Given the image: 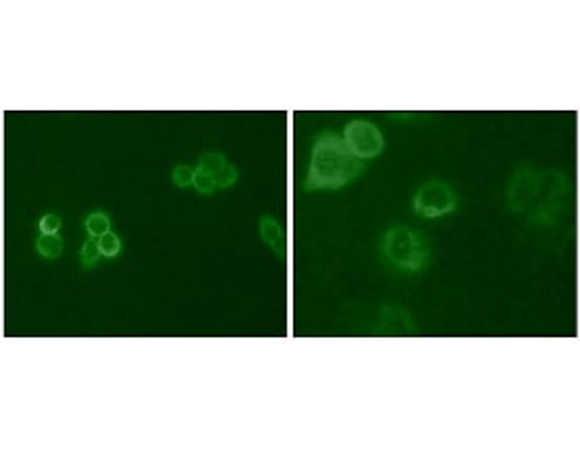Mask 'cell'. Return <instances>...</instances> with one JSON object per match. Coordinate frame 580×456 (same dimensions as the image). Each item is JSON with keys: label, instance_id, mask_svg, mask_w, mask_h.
<instances>
[{"label": "cell", "instance_id": "cell-1", "mask_svg": "<svg viewBox=\"0 0 580 456\" xmlns=\"http://www.w3.org/2000/svg\"><path fill=\"white\" fill-rule=\"evenodd\" d=\"M362 171L364 160L350 152L341 134L323 131L314 138L310 169L302 190H339L360 177Z\"/></svg>", "mask_w": 580, "mask_h": 456}, {"label": "cell", "instance_id": "cell-2", "mask_svg": "<svg viewBox=\"0 0 580 456\" xmlns=\"http://www.w3.org/2000/svg\"><path fill=\"white\" fill-rule=\"evenodd\" d=\"M381 248L385 261L406 273H416L431 263L429 242L406 226H391L387 229Z\"/></svg>", "mask_w": 580, "mask_h": 456}, {"label": "cell", "instance_id": "cell-3", "mask_svg": "<svg viewBox=\"0 0 580 456\" xmlns=\"http://www.w3.org/2000/svg\"><path fill=\"white\" fill-rule=\"evenodd\" d=\"M568 194H570V180L557 171L547 169L539 173L535 200L531 204V221L537 226H553L568 206Z\"/></svg>", "mask_w": 580, "mask_h": 456}, {"label": "cell", "instance_id": "cell-4", "mask_svg": "<svg viewBox=\"0 0 580 456\" xmlns=\"http://www.w3.org/2000/svg\"><path fill=\"white\" fill-rule=\"evenodd\" d=\"M460 206L458 194L451 190L443 180H429L425 182L412 202V211L416 217L422 219H437L443 215L454 213Z\"/></svg>", "mask_w": 580, "mask_h": 456}, {"label": "cell", "instance_id": "cell-5", "mask_svg": "<svg viewBox=\"0 0 580 456\" xmlns=\"http://www.w3.org/2000/svg\"><path fill=\"white\" fill-rule=\"evenodd\" d=\"M341 138L345 142V146L350 148V152L362 160H370L374 156H379L383 152V134L381 129L366 121V119H354L350 121L343 131H341Z\"/></svg>", "mask_w": 580, "mask_h": 456}, {"label": "cell", "instance_id": "cell-6", "mask_svg": "<svg viewBox=\"0 0 580 456\" xmlns=\"http://www.w3.org/2000/svg\"><path fill=\"white\" fill-rule=\"evenodd\" d=\"M537 180H539V173L528 163H522L516 169L506 194V204L511 213H526L531 209L535 200V192H537Z\"/></svg>", "mask_w": 580, "mask_h": 456}, {"label": "cell", "instance_id": "cell-7", "mask_svg": "<svg viewBox=\"0 0 580 456\" xmlns=\"http://www.w3.org/2000/svg\"><path fill=\"white\" fill-rule=\"evenodd\" d=\"M414 332L412 317L398 306H383L381 319L377 325V334L381 336H406Z\"/></svg>", "mask_w": 580, "mask_h": 456}, {"label": "cell", "instance_id": "cell-8", "mask_svg": "<svg viewBox=\"0 0 580 456\" xmlns=\"http://www.w3.org/2000/svg\"><path fill=\"white\" fill-rule=\"evenodd\" d=\"M258 231H260V238L264 240V244L271 246V250L277 255L279 261H283L285 259V231L281 228V223L271 215H262L258 221Z\"/></svg>", "mask_w": 580, "mask_h": 456}, {"label": "cell", "instance_id": "cell-9", "mask_svg": "<svg viewBox=\"0 0 580 456\" xmlns=\"http://www.w3.org/2000/svg\"><path fill=\"white\" fill-rule=\"evenodd\" d=\"M65 242L59 233H40L36 240V250L42 259L54 261L63 255Z\"/></svg>", "mask_w": 580, "mask_h": 456}, {"label": "cell", "instance_id": "cell-10", "mask_svg": "<svg viewBox=\"0 0 580 456\" xmlns=\"http://www.w3.org/2000/svg\"><path fill=\"white\" fill-rule=\"evenodd\" d=\"M83 228L88 231V235L100 238V235H105L107 231H110V217L107 213H102V211H94V213H90V215L85 217Z\"/></svg>", "mask_w": 580, "mask_h": 456}, {"label": "cell", "instance_id": "cell-11", "mask_svg": "<svg viewBox=\"0 0 580 456\" xmlns=\"http://www.w3.org/2000/svg\"><path fill=\"white\" fill-rule=\"evenodd\" d=\"M102 252H100V244H98V238H92L88 235L83 246H81V252H79V261H81V267L83 269H94L98 265Z\"/></svg>", "mask_w": 580, "mask_h": 456}, {"label": "cell", "instance_id": "cell-12", "mask_svg": "<svg viewBox=\"0 0 580 456\" xmlns=\"http://www.w3.org/2000/svg\"><path fill=\"white\" fill-rule=\"evenodd\" d=\"M191 186L196 188L198 194H202V196H213L215 190H217L215 177H213L211 173H206V171L198 169V167H196V173H194V182H191Z\"/></svg>", "mask_w": 580, "mask_h": 456}, {"label": "cell", "instance_id": "cell-13", "mask_svg": "<svg viewBox=\"0 0 580 456\" xmlns=\"http://www.w3.org/2000/svg\"><path fill=\"white\" fill-rule=\"evenodd\" d=\"M225 165H227V158L220 152H202V156L198 160V169H202L211 175H215L218 169L225 167Z\"/></svg>", "mask_w": 580, "mask_h": 456}, {"label": "cell", "instance_id": "cell-14", "mask_svg": "<svg viewBox=\"0 0 580 456\" xmlns=\"http://www.w3.org/2000/svg\"><path fill=\"white\" fill-rule=\"evenodd\" d=\"M98 244H100L102 257H107V259H114L121 252V240H119V235L114 231H107L105 235H100Z\"/></svg>", "mask_w": 580, "mask_h": 456}, {"label": "cell", "instance_id": "cell-15", "mask_svg": "<svg viewBox=\"0 0 580 456\" xmlns=\"http://www.w3.org/2000/svg\"><path fill=\"white\" fill-rule=\"evenodd\" d=\"M215 177V184H217V188H220V190H225V188H231L235 182H237V169L231 165V163H227L225 167H220L217 173L213 175Z\"/></svg>", "mask_w": 580, "mask_h": 456}, {"label": "cell", "instance_id": "cell-16", "mask_svg": "<svg viewBox=\"0 0 580 456\" xmlns=\"http://www.w3.org/2000/svg\"><path fill=\"white\" fill-rule=\"evenodd\" d=\"M194 173H196V169H191V167L185 165V163H179V165L173 169L171 180H173V184H175L177 188H187V186H191V182H194Z\"/></svg>", "mask_w": 580, "mask_h": 456}, {"label": "cell", "instance_id": "cell-17", "mask_svg": "<svg viewBox=\"0 0 580 456\" xmlns=\"http://www.w3.org/2000/svg\"><path fill=\"white\" fill-rule=\"evenodd\" d=\"M61 226H63V221H61V217L59 215H54V213H46L42 219H40V233H59L61 231Z\"/></svg>", "mask_w": 580, "mask_h": 456}]
</instances>
